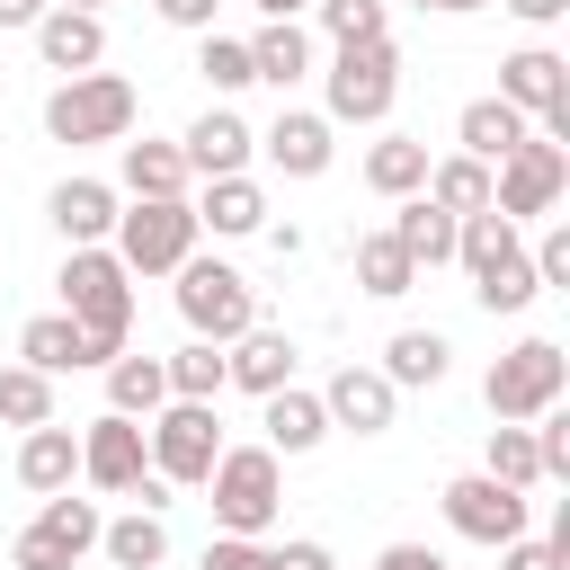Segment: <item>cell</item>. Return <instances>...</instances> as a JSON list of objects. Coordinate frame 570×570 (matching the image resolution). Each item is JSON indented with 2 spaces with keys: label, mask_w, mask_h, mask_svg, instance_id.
<instances>
[{
  "label": "cell",
  "mask_w": 570,
  "mask_h": 570,
  "mask_svg": "<svg viewBox=\"0 0 570 570\" xmlns=\"http://www.w3.org/2000/svg\"><path fill=\"white\" fill-rule=\"evenodd\" d=\"M53 285H62V312L89 330V356L107 365V356L125 347V330H134V267H125L107 240H80Z\"/></svg>",
  "instance_id": "cell-1"
},
{
  "label": "cell",
  "mask_w": 570,
  "mask_h": 570,
  "mask_svg": "<svg viewBox=\"0 0 570 570\" xmlns=\"http://www.w3.org/2000/svg\"><path fill=\"white\" fill-rule=\"evenodd\" d=\"M169 276H178V321H187V338L232 347L240 330H258V294H249L240 267H223V258H178Z\"/></svg>",
  "instance_id": "cell-2"
},
{
  "label": "cell",
  "mask_w": 570,
  "mask_h": 570,
  "mask_svg": "<svg viewBox=\"0 0 570 570\" xmlns=\"http://www.w3.org/2000/svg\"><path fill=\"white\" fill-rule=\"evenodd\" d=\"M205 490H214V525L223 534H267L276 508H285V481H276L267 445H223L214 472H205Z\"/></svg>",
  "instance_id": "cell-3"
},
{
  "label": "cell",
  "mask_w": 570,
  "mask_h": 570,
  "mask_svg": "<svg viewBox=\"0 0 570 570\" xmlns=\"http://www.w3.org/2000/svg\"><path fill=\"white\" fill-rule=\"evenodd\" d=\"M134 125V80L125 71H71L45 98V134L53 142H116Z\"/></svg>",
  "instance_id": "cell-4"
},
{
  "label": "cell",
  "mask_w": 570,
  "mask_h": 570,
  "mask_svg": "<svg viewBox=\"0 0 570 570\" xmlns=\"http://www.w3.org/2000/svg\"><path fill=\"white\" fill-rule=\"evenodd\" d=\"M196 205L187 196H134V214H116V258L134 276H169L178 258H196Z\"/></svg>",
  "instance_id": "cell-5"
},
{
  "label": "cell",
  "mask_w": 570,
  "mask_h": 570,
  "mask_svg": "<svg viewBox=\"0 0 570 570\" xmlns=\"http://www.w3.org/2000/svg\"><path fill=\"white\" fill-rule=\"evenodd\" d=\"M561 392H570V356H561L552 338H517V347H508V356L481 374L490 419H543Z\"/></svg>",
  "instance_id": "cell-6"
},
{
  "label": "cell",
  "mask_w": 570,
  "mask_h": 570,
  "mask_svg": "<svg viewBox=\"0 0 570 570\" xmlns=\"http://www.w3.org/2000/svg\"><path fill=\"white\" fill-rule=\"evenodd\" d=\"M142 445H151V472L178 490V481H205V472H214L223 419H214V401H160V410L142 419Z\"/></svg>",
  "instance_id": "cell-7"
},
{
  "label": "cell",
  "mask_w": 570,
  "mask_h": 570,
  "mask_svg": "<svg viewBox=\"0 0 570 570\" xmlns=\"http://www.w3.org/2000/svg\"><path fill=\"white\" fill-rule=\"evenodd\" d=\"M392 98H401V53H392V36L338 45V62H330V125H383Z\"/></svg>",
  "instance_id": "cell-8"
},
{
  "label": "cell",
  "mask_w": 570,
  "mask_h": 570,
  "mask_svg": "<svg viewBox=\"0 0 570 570\" xmlns=\"http://www.w3.org/2000/svg\"><path fill=\"white\" fill-rule=\"evenodd\" d=\"M561 187H570V151H561L552 134H525V142L490 169V214L534 223V214H552V205H561Z\"/></svg>",
  "instance_id": "cell-9"
},
{
  "label": "cell",
  "mask_w": 570,
  "mask_h": 570,
  "mask_svg": "<svg viewBox=\"0 0 570 570\" xmlns=\"http://www.w3.org/2000/svg\"><path fill=\"white\" fill-rule=\"evenodd\" d=\"M499 98H508L517 116H534L552 142L570 134V62H561L552 45H525V53H508V62H499Z\"/></svg>",
  "instance_id": "cell-10"
},
{
  "label": "cell",
  "mask_w": 570,
  "mask_h": 570,
  "mask_svg": "<svg viewBox=\"0 0 570 570\" xmlns=\"http://www.w3.org/2000/svg\"><path fill=\"white\" fill-rule=\"evenodd\" d=\"M98 525H107V517H98L89 499L53 490V499L36 508V525H27L18 543H9V561H18V570H71V561H80V552L98 543Z\"/></svg>",
  "instance_id": "cell-11"
},
{
  "label": "cell",
  "mask_w": 570,
  "mask_h": 570,
  "mask_svg": "<svg viewBox=\"0 0 570 570\" xmlns=\"http://www.w3.org/2000/svg\"><path fill=\"white\" fill-rule=\"evenodd\" d=\"M445 525L463 534V543H517L525 534V490H508V481H490V472H463V481H445Z\"/></svg>",
  "instance_id": "cell-12"
},
{
  "label": "cell",
  "mask_w": 570,
  "mask_h": 570,
  "mask_svg": "<svg viewBox=\"0 0 570 570\" xmlns=\"http://www.w3.org/2000/svg\"><path fill=\"white\" fill-rule=\"evenodd\" d=\"M142 463H151V445H142V419H125V410H107V419H89V436H80V472L98 481V490H134L142 481Z\"/></svg>",
  "instance_id": "cell-13"
},
{
  "label": "cell",
  "mask_w": 570,
  "mask_h": 570,
  "mask_svg": "<svg viewBox=\"0 0 570 570\" xmlns=\"http://www.w3.org/2000/svg\"><path fill=\"white\" fill-rule=\"evenodd\" d=\"M392 383H383V365H338L330 374V392H321V410H330V428H356V436H383L392 428Z\"/></svg>",
  "instance_id": "cell-14"
},
{
  "label": "cell",
  "mask_w": 570,
  "mask_h": 570,
  "mask_svg": "<svg viewBox=\"0 0 570 570\" xmlns=\"http://www.w3.org/2000/svg\"><path fill=\"white\" fill-rule=\"evenodd\" d=\"M36 53H45V71H98L107 18H98V9H45V18H36Z\"/></svg>",
  "instance_id": "cell-15"
},
{
  "label": "cell",
  "mask_w": 570,
  "mask_h": 570,
  "mask_svg": "<svg viewBox=\"0 0 570 570\" xmlns=\"http://www.w3.org/2000/svg\"><path fill=\"white\" fill-rule=\"evenodd\" d=\"M249 142H258V134H249L232 107H205V116L178 134V151H187V169H196V178H232V169L249 160Z\"/></svg>",
  "instance_id": "cell-16"
},
{
  "label": "cell",
  "mask_w": 570,
  "mask_h": 570,
  "mask_svg": "<svg viewBox=\"0 0 570 570\" xmlns=\"http://www.w3.org/2000/svg\"><path fill=\"white\" fill-rule=\"evenodd\" d=\"M45 214H53V232L80 249V240H107L116 232V187L107 178H62L53 196H45Z\"/></svg>",
  "instance_id": "cell-17"
},
{
  "label": "cell",
  "mask_w": 570,
  "mask_h": 570,
  "mask_svg": "<svg viewBox=\"0 0 570 570\" xmlns=\"http://www.w3.org/2000/svg\"><path fill=\"white\" fill-rule=\"evenodd\" d=\"M223 383H240V392H276V383H294V338L285 330H240L232 338V356H223Z\"/></svg>",
  "instance_id": "cell-18"
},
{
  "label": "cell",
  "mask_w": 570,
  "mask_h": 570,
  "mask_svg": "<svg viewBox=\"0 0 570 570\" xmlns=\"http://www.w3.org/2000/svg\"><path fill=\"white\" fill-rule=\"evenodd\" d=\"M330 151H338V142H330V116L285 107V116L267 125V160H276L285 178H321V169H330Z\"/></svg>",
  "instance_id": "cell-19"
},
{
  "label": "cell",
  "mask_w": 570,
  "mask_h": 570,
  "mask_svg": "<svg viewBox=\"0 0 570 570\" xmlns=\"http://www.w3.org/2000/svg\"><path fill=\"white\" fill-rule=\"evenodd\" d=\"M392 205H401V214H392L383 232L410 249V267H445V258H454V214L428 205V196H392Z\"/></svg>",
  "instance_id": "cell-20"
},
{
  "label": "cell",
  "mask_w": 570,
  "mask_h": 570,
  "mask_svg": "<svg viewBox=\"0 0 570 570\" xmlns=\"http://www.w3.org/2000/svg\"><path fill=\"white\" fill-rule=\"evenodd\" d=\"M18 356H27L36 374H80V365H98V356H89V330H80L71 312L27 321V330H18Z\"/></svg>",
  "instance_id": "cell-21"
},
{
  "label": "cell",
  "mask_w": 570,
  "mask_h": 570,
  "mask_svg": "<svg viewBox=\"0 0 570 570\" xmlns=\"http://www.w3.org/2000/svg\"><path fill=\"white\" fill-rule=\"evenodd\" d=\"M330 436V410H321V392H294V383H276L267 392V454H312Z\"/></svg>",
  "instance_id": "cell-22"
},
{
  "label": "cell",
  "mask_w": 570,
  "mask_h": 570,
  "mask_svg": "<svg viewBox=\"0 0 570 570\" xmlns=\"http://www.w3.org/2000/svg\"><path fill=\"white\" fill-rule=\"evenodd\" d=\"M71 472H80V436L71 428H27V445H18V481L36 490V499H53V490H71Z\"/></svg>",
  "instance_id": "cell-23"
},
{
  "label": "cell",
  "mask_w": 570,
  "mask_h": 570,
  "mask_svg": "<svg viewBox=\"0 0 570 570\" xmlns=\"http://www.w3.org/2000/svg\"><path fill=\"white\" fill-rule=\"evenodd\" d=\"M312 71V36L294 27V18H267L258 36H249V80H267V89H294Z\"/></svg>",
  "instance_id": "cell-24"
},
{
  "label": "cell",
  "mask_w": 570,
  "mask_h": 570,
  "mask_svg": "<svg viewBox=\"0 0 570 570\" xmlns=\"http://www.w3.org/2000/svg\"><path fill=\"white\" fill-rule=\"evenodd\" d=\"M454 134H463V151H472V160H490V169H499V160H508V151H517L534 125H525L508 98H472V107L454 116Z\"/></svg>",
  "instance_id": "cell-25"
},
{
  "label": "cell",
  "mask_w": 570,
  "mask_h": 570,
  "mask_svg": "<svg viewBox=\"0 0 570 570\" xmlns=\"http://www.w3.org/2000/svg\"><path fill=\"white\" fill-rule=\"evenodd\" d=\"M196 223H214V232H267V196H258V178L249 169H232V178H205V196H196Z\"/></svg>",
  "instance_id": "cell-26"
},
{
  "label": "cell",
  "mask_w": 570,
  "mask_h": 570,
  "mask_svg": "<svg viewBox=\"0 0 570 570\" xmlns=\"http://www.w3.org/2000/svg\"><path fill=\"white\" fill-rule=\"evenodd\" d=\"M98 552H107L116 570H160V561H169V525H160V508H134V517L98 525Z\"/></svg>",
  "instance_id": "cell-27"
},
{
  "label": "cell",
  "mask_w": 570,
  "mask_h": 570,
  "mask_svg": "<svg viewBox=\"0 0 570 570\" xmlns=\"http://www.w3.org/2000/svg\"><path fill=\"white\" fill-rule=\"evenodd\" d=\"M365 187H374V196H419V187H428V142H419V134H383V142L365 151Z\"/></svg>",
  "instance_id": "cell-28"
},
{
  "label": "cell",
  "mask_w": 570,
  "mask_h": 570,
  "mask_svg": "<svg viewBox=\"0 0 570 570\" xmlns=\"http://www.w3.org/2000/svg\"><path fill=\"white\" fill-rule=\"evenodd\" d=\"M419 196L445 205V214H490V160H472V151L428 160V187H419Z\"/></svg>",
  "instance_id": "cell-29"
},
{
  "label": "cell",
  "mask_w": 570,
  "mask_h": 570,
  "mask_svg": "<svg viewBox=\"0 0 570 570\" xmlns=\"http://www.w3.org/2000/svg\"><path fill=\"white\" fill-rule=\"evenodd\" d=\"M445 356H454L445 330H401V338L383 347V383H392V392H401V383L428 392V383H445Z\"/></svg>",
  "instance_id": "cell-30"
},
{
  "label": "cell",
  "mask_w": 570,
  "mask_h": 570,
  "mask_svg": "<svg viewBox=\"0 0 570 570\" xmlns=\"http://www.w3.org/2000/svg\"><path fill=\"white\" fill-rule=\"evenodd\" d=\"M169 401V374H160V356H107V410H125V419H151Z\"/></svg>",
  "instance_id": "cell-31"
},
{
  "label": "cell",
  "mask_w": 570,
  "mask_h": 570,
  "mask_svg": "<svg viewBox=\"0 0 570 570\" xmlns=\"http://www.w3.org/2000/svg\"><path fill=\"white\" fill-rule=\"evenodd\" d=\"M356 285H365L374 303H401V294L419 285V267H410V249H401L392 232H365V240H356Z\"/></svg>",
  "instance_id": "cell-32"
},
{
  "label": "cell",
  "mask_w": 570,
  "mask_h": 570,
  "mask_svg": "<svg viewBox=\"0 0 570 570\" xmlns=\"http://www.w3.org/2000/svg\"><path fill=\"white\" fill-rule=\"evenodd\" d=\"M187 151L178 142H125V187L134 196H187Z\"/></svg>",
  "instance_id": "cell-33"
},
{
  "label": "cell",
  "mask_w": 570,
  "mask_h": 570,
  "mask_svg": "<svg viewBox=\"0 0 570 570\" xmlns=\"http://www.w3.org/2000/svg\"><path fill=\"white\" fill-rule=\"evenodd\" d=\"M472 294H481V312H525V303H534L543 285H534V258H525V249L508 240V249H499V258H490V267L472 276Z\"/></svg>",
  "instance_id": "cell-34"
},
{
  "label": "cell",
  "mask_w": 570,
  "mask_h": 570,
  "mask_svg": "<svg viewBox=\"0 0 570 570\" xmlns=\"http://www.w3.org/2000/svg\"><path fill=\"white\" fill-rule=\"evenodd\" d=\"M490 481H508V490H534L543 481V454H534V428L525 419H499L490 428V463H481Z\"/></svg>",
  "instance_id": "cell-35"
},
{
  "label": "cell",
  "mask_w": 570,
  "mask_h": 570,
  "mask_svg": "<svg viewBox=\"0 0 570 570\" xmlns=\"http://www.w3.org/2000/svg\"><path fill=\"white\" fill-rule=\"evenodd\" d=\"M160 374H169V401H214L223 392V347L214 338H187L178 356H160Z\"/></svg>",
  "instance_id": "cell-36"
},
{
  "label": "cell",
  "mask_w": 570,
  "mask_h": 570,
  "mask_svg": "<svg viewBox=\"0 0 570 570\" xmlns=\"http://www.w3.org/2000/svg\"><path fill=\"white\" fill-rule=\"evenodd\" d=\"M0 419H9V428H45V419H53V374L0 365Z\"/></svg>",
  "instance_id": "cell-37"
},
{
  "label": "cell",
  "mask_w": 570,
  "mask_h": 570,
  "mask_svg": "<svg viewBox=\"0 0 570 570\" xmlns=\"http://www.w3.org/2000/svg\"><path fill=\"white\" fill-rule=\"evenodd\" d=\"M196 71H205V89H223V98H232V89H249V45L205 27V45H196Z\"/></svg>",
  "instance_id": "cell-38"
},
{
  "label": "cell",
  "mask_w": 570,
  "mask_h": 570,
  "mask_svg": "<svg viewBox=\"0 0 570 570\" xmlns=\"http://www.w3.org/2000/svg\"><path fill=\"white\" fill-rule=\"evenodd\" d=\"M321 27H330V45H374V36H392L383 0H321Z\"/></svg>",
  "instance_id": "cell-39"
},
{
  "label": "cell",
  "mask_w": 570,
  "mask_h": 570,
  "mask_svg": "<svg viewBox=\"0 0 570 570\" xmlns=\"http://www.w3.org/2000/svg\"><path fill=\"white\" fill-rule=\"evenodd\" d=\"M499 570H570V508H561V525H552V543H534V534H517V543H499Z\"/></svg>",
  "instance_id": "cell-40"
},
{
  "label": "cell",
  "mask_w": 570,
  "mask_h": 570,
  "mask_svg": "<svg viewBox=\"0 0 570 570\" xmlns=\"http://www.w3.org/2000/svg\"><path fill=\"white\" fill-rule=\"evenodd\" d=\"M534 428V454H543V481H570V419H561V401L543 410V419H525Z\"/></svg>",
  "instance_id": "cell-41"
},
{
  "label": "cell",
  "mask_w": 570,
  "mask_h": 570,
  "mask_svg": "<svg viewBox=\"0 0 570 570\" xmlns=\"http://www.w3.org/2000/svg\"><path fill=\"white\" fill-rule=\"evenodd\" d=\"M196 570H267V543H258V534H214Z\"/></svg>",
  "instance_id": "cell-42"
},
{
  "label": "cell",
  "mask_w": 570,
  "mask_h": 570,
  "mask_svg": "<svg viewBox=\"0 0 570 570\" xmlns=\"http://www.w3.org/2000/svg\"><path fill=\"white\" fill-rule=\"evenodd\" d=\"M525 258H534V285H570V223H552Z\"/></svg>",
  "instance_id": "cell-43"
},
{
  "label": "cell",
  "mask_w": 570,
  "mask_h": 570,
  "mask_svg": "<svg viewBox=\"0 0 570 570\" xmlns=\"http://www.w3.org/2000/svg\"><path fill=\"white\" fill-rule=\"evenodd\" d=\"M267 570H330V543L294 534V543H267Z\"/></svg>",
  "instance_id": "cell-44"
},
{
  "label": "cell",
  "mask_w": 570,
  "mask_h": 570,
  "mask_svg": "<svg viewBox=\"0 0 570 570\" xmlns=\"http://www.w3.org/2000/svg\"><path fill=\"white\" fill-rule=\"evenodd\" d=\"M151 9H160V18H169V27H187V36H205V27H214V9H223V0H151Z\"/></svg>",
  "instance_id": "cell-45"
},
{
  "label": "cell",
  "mask_w": 570,
  "mask_h": 570,
  "mask_svg": "<svg viewBox=\"0 0 570 570\" xmlns=\"http://www.w3.org/2000/svg\"><path fill=\"white\" fill-rule=\"evenodd\" d=\"M374 570H445V552H428V543H383Z\"/></svg>",
  "instance_id": "cell-46"
},
{
  "label": "cell",
  "mask_w": 570,
  "mask_h": 570,
  "mask_svg": "<svg viewBox=\"0 0 570 570\" xmlns=\"http://www.w3.org/2000/svg\"><path fill=\"white\" fill-rule=\"evenodd\" d=\"M508 9H517V18H525V27H552V18H561V9H570V0H508Z\"/></svg>",
  "instance_id": "cell-47"
},
{
  "label": "cell",
  "mask_w": 570,
  "mask_h": 570,
  "mask_svg": "<svg viewBox=\"0 0 570 570\" xmlns=\"http://www.w3.org/2000/svg\"><path fill=\"white\" fill-rule=\"evenodd\" d=\"M45 9H53V0H0V27H36Z\"/></svg>",
  "instance_id": "cell-48"
},
{
  "label": "cell",
  "mask_w": 570,
  "mask_h": 570,
  "mask_svg": "<svg viewBox=\"0 0 570 570\" xmlns=\"http://www.w3.org/2000/svg\"><path fill=\"white\" fill-rule=\"evenodd\" d=\"M419 9H445V18H463V9H490V0H419Z\"/></svg>",
  "instance_id": "cell-49"
},
{
  "label": "cell",
  "mask_w": 570,
  "mask_h": 570,
  "mask_svg": "<svg viewBox=\"0 0 570 570\" xmlns=\"http://www.w3.org/2000/svg\"><path fill=\"white\" fill-rule=\"evenodd\" d=\"M258 9H267V18H294V9H303V0H258Z\"/></svg>",
  "instance_id": "cell-50"
},
{
  "label": "cell",
  "mask_w": 570,
  "mask_h": 570,
  "mask_svg": "<svg viewBox=\"0 0 570 570\" xmlns=\"http://www.w3.org/2000/svg\"><path fill=\"white\" fill-rule=\"evenodd\" d=\"M53 9H107V0H53Z\"/></svg>",
  "instance_id": "cell-51"
}]
</instances>
